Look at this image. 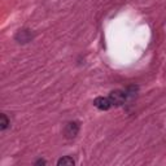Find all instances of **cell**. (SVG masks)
Masks as SVG:
<instances>
[{"mask_svg":"<svg viewBox=\"0 0 166 166\" xmlns=\"http://www.w3.org/2000/svg\"><path fill=\"white\" fill-rule=\"evenodd\" d=\"M78 132H79V123L78 122H69L64 128V134L67 139L75 138L78 135Z\"/></svg>","mask_w":166,"mask_h":166,"instance_id":"1","label":"cell"},{"mask_svg":"<svg viewBox=\"0 0 166 166\" xmlns=\"http://www.w3.org/2000/svg\"><path fill=\"white\" fill-rule=\"evenodd\" d=\"M94 105L100 110H108L113 107L112 103H110V100H109V97H103V96L96 97V99L94 100Z\"/></svg>","mask_w":166,"mask_h":166,"instance_id":"2","label":"cell"},{"mask_svg":"<svg viewBox=\"0 0 166 166\" xmlns=\"http://www.w3.org/2000/svg\"><path fill=\"white\" fill-rule=\"evenodd\" d=\"M33 39V34L30 30H20L16 34V40L18 43H29Z\"/></svg>","mask_w":166,"mask_h":166,"instance_id":"3","label":"cell"},{"mask_svg":"<svg viewBox=\"0 0 166 166\" xmlns=\"http://www.w3.org/2000/svg\"><path fill=\"white\" fill-rule=\"evenodd\" d=\"M74 164H75V161L70 156H64L57 161V165H74Z\"/></svg>","mask_w":166,"mask_h":166,"instance_id":"4","label":"cell"},{"mask_svg":"<svg viewBox=\"0 0 166 166\" xmlns=\"http://www.w3.org/2000/svg\"><path fill=\"white\" fill-rule=\"evenodd\" d=\"M0 125H2V130H3V131L7 130V127H8V125H9V121H8L7 115H5L4 113L0 115Z\"/></svg>","mask_w":166,"mask_h":166,"instance_id":"5","label":"cell"},{"mask_svg":"<svg viewBox=\"0 0 166 166\" xmlns=\"http://www.w3.org/2000/svg\"><path fill=\"white\" fill-rule=\"evenodd\" d=\"M47 162H46V160H38V161H35V165H46Z\"/></svg>","mask_w":166,"mask_h":166,"instance_id":"6","label":"cell"}]
</instances>
